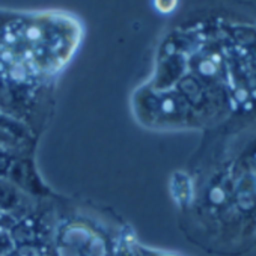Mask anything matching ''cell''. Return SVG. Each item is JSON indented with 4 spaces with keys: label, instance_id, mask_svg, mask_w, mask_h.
<instances>
[{
    "label": "cell",
    "instance_id": "6da1fadb",
    "mask_svg": "<svg viewBox=\"0 0 256 256\" xmlns=\"http://www.w3.org/2000/svg\"><path fill=\"white\" fill-rule=\"evenodd\" d=\"M12 246L11 236L4 229H0V256H6L12 250Z\"/></svg>",
    "mask_w": 256,
    "mask_h": 256
},
{
    "label": "cell",
    "instance_id": "7a4b0ae2",
    "mask_svg": "<svg viewBox=\"0 0 256 256\" xmlns=\"http://www.w3.org/2000/svg\"><path fill=\"white\" fill-rule=\"evenodd\" d=\"M154 5L162 14H169L176 8L178 0H154Z\"/></svg>",
    "mask_w": 256,
    "mask_h": 256
}]
</instances>
